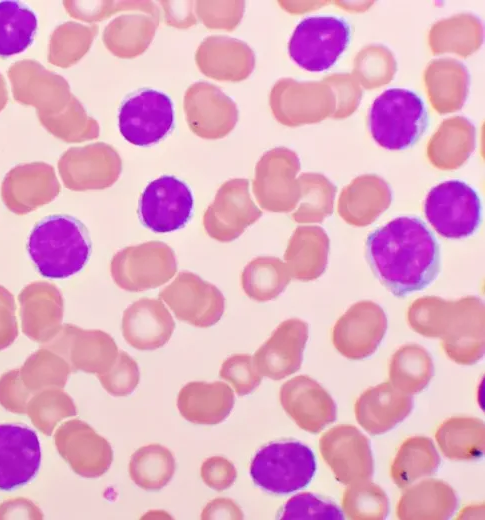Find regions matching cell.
<instances>
[{"label":"cell","mask_w":485,"mask_h":520,"mask_svg":"<svg viewBox=\"0 0 485 520\" xmlns=\"http://www.w3.org/2000/svg\"><path fill=\"white\" fill-rule=\"evenodd\" d=\"M365 248L372 272L396 297L428 287L440 271L438 242L417 217L389 221L368 235Z\"/></svg>","instance_id":"6da1fadb"},{"label":"cell","mask_w":485,"mask_h":520,"mask_svg":"<svg viewBox=\"0 0 485 520\" xmlns=\"http://www.w3.org/2000/svg\"><path fill=\"white\" fill-rule=\"evenodd\" d=\"M92 243L86 226L66 214L38 221L27 240V252L37 271L46 278L65 279L87 264Z\"/></svg>","instance_id":"7a4b0ae2"},{"label":"cell","mask_w":485,"mask_h":520,"mask_svg":"<svg viewBox=\"0 0 485 520\" xmlns=\"http://www.w3.org/2000/svg\"><path fill=\"white\" fill-rule=\"evenodd\" d=\"M428 114L423 99L404 88H390L373 102L369 112L370 133L381 147L402 150L423 134Z\"/></svg>","instance_id":"3957f363"},{"label":"cell","mask_w":485,"mask_h":520,"mask_svg":"<svg viewBox=\"0 0 485 520\" xmlns=\"http://www.w3.org/2000/svg\"><path fill=\"white\" fill-rule=\"evenodd\" d=\"M316 471L313 451L298 441H278L262 447L250 464L253 482L273 494L306 487Z\"/></svg>","instance_id":"277c9868"},{"label":"cell","mask_w":485,"mask_h":520,"mask_svg":"<svg viewBox=\"0 0 485 520\" xmlns=\"http://www.w3.org/2000/svg\"><path fill=\"white\" fill-rule=\"evenodd\" d=\"M351 29L347 21L337 16H311L295 28L288 51L301 68L320 72L332 67L347 48Z\"/></svg>","instance_id":"5b68a950"},{"label":"cell","mask_w":485,"mask_h":520,"mask_svg":"<svg viewBox=\"0 0 485 520\" xmlns=\"http://www.w3.org/2000/svg\"><path fill=\"white\" fill-rule=\"evenodd\" d=\"M177 271L173 249L160 241L125 247L112 257L110 273L115 284L128 292L155 289Z\"/></svg>","instance_id":"8992f818"},{"label":"cell","mask_w":485,"mask_h":520,"mask_svg":"<svg viewBox=\"0 0 485 520\" xmlns=\"http://www.w3.org/2000/svg\"><path fill=\"white\" fill-rule=\"evenodd\" d=\"M426 219L445 238L472 235L481 221V203L476 191L459 180H448L433 187L424 202Z\"/></svg>","instance_id":"52a82bcc"},{"label":"cell","mask_w":485,"mask_h":520,"mask_svg":"<svg viewBox=\"0 0 485 520\" xmlns=\"http://www.w3.org/2000/svg\"><path fill=\"white\" fill-rule=\"evenodd\" d=\"M121 135L133 145L146 147L164 139L174 126L171 98L155 89H141L128 96L118 114Z\"/></svg>","instance_id":"ba28073f"},{"label":"cell","mask_w":485,"mask_h":520,"mask_svg":"<svg viewBox=\"0 0 485 520\" xmlns=\"http://www.w3.org/2000/svg\"><path fill=\"white\" fill-rule=\"evenodd\" d=\"M439 339L445 354L455 363H477L485 349L483 301L476 296L449 300Z\"/></svg>","instance_id":"9c48e42d"},{"label":"cell","mask_w":485,"mask_h":520,"mask_svg":"<svg viewBox=\"0 0 485 520\" xmlns=\"http://www.w3.org/2000/svg\"><path fill=\"white\" fill-rule=\"evenodd\" d=\"M194 199L188 185L172 175L151 181L139 199L138 214L143 226L156 233L183 228L193 214Z\"/></svg>","instance_id":"30bf717a"},{"label":"cell","mask_w":485,"mask_h":520,"mask_svg":"<svg viewBox=\"0 0 485 520\" xmlns=\"http://www.w3.org/2000/svg\"><path fill=\"white\" fill-rule=\"evenodd\" d=\"M159 297L177 319L199 328L215 325L225 310V298L221 291L189 271L180 272L162 289Z\"/></svg>","instance_id":"8fae6325"},{"label":"cell","mask_w":485,"mask_h":520,"mask_svg":"<svg viewBox=\"0 0 485 520\" xmlns=\"http://www.w3.org/2000/svg\"><path fill=\"white\" fill-rule=\"evenodd\" d=\"M319 449L338 482L349 485L372 478L374 460L370 442L355 426L332 427L321 436Z\"/></svg>","instance_id":"7c38bea8"},{"label":"cell","mask_w":485,"mask_h":520,"mask_svg":"<svg viewBox=\"0 0 485 520\" xmlns=\"http://www.w3.org/2000/svg\"><path fill=\"white\" fill-rule=\"evenodd\" d=\"M387 330V317L380 305L370 300L354 303L336 321L332 342L336 350L351 360L371 356Z\"/></svg>","instance_id":"4fadbf2b"},{"label":"cell","mask_w":485,"mask_h":520,"mask_svg":"<svg viewBox=\"0 0 485 520\" xmlns=\"http://www.w3.org/2000/svg\"><path fill=\"white\" fill-rule=\"evenodd\" d=\"M44 346L62 356L72 373L102 374L113 365L119 352L108 333L69 323L62 325L57 335Z\"/></svg>","instance_id":"5bb4252c"},{"label":"cell","mask_w":485,"mask_h":520,"mask_svg":"<svg viewBox=\"0 0 485 520\" xmlns=\"http://www.w3.org/2000/svg\"><path fill=\"white\" fill-rule=\"evenodd\" d=\"M54 441L60 456L81 477H100L112 464L113 450L109 442L80 419L61 424Z\"/></svg>","instance_id":"9a60e30c"},{"label":"cell","mask_w":485,"mask_h":520,"mask_svg":"<svg viewBox=\"0 0 485 520\" xmlns=\"http://www.w3.org/2000/svg\"><path fill=\"white\" fill-rule=\"evenodd\" d=\"M41 447L34 430L20 423L0 424V491H13L37 475Z\"/></svg>","instance_id":"2e32d148"},{"label":"cell","mask_w":485,"mask_h":520,"mask_svg":"<svg viewBox=\"0 0 485 520\" xmlns=\"http://www.w3.org/2000/svg\"><path fill=\"white\" fill-rule=\"evenodd\" d=\"M279 399L287 415L309 433H319L336 420L335 401L309 376L298 375L286 381L280 388Z\"/></svg>","instance_id":"e0dca14e"},{"label":"cell","mask_w":485,"mask_h":520,"mask_svg":"<svg viewBox=\"0 0 485 520\" xmlns=\"http://www.w3.org/2000/svg\"><path fill=\"white\" fill-rule=\"evenodd\" d=\"M308 335L305 321L298 318L283 321L252 356L257 371L272 380H281L298 371Z\"/></svg>","instance_id":"ac0fdd59"},{"label":"cell","mask_w":485,"mask_h":520,"mask_svg":"<svg viewBox=\"0 0 485 520\" xmlns=\"http://www.w3.org/2000/svg\"><path fill=\"white\" fill-rule=\"evenodd\" d=\"M23 333L38 343L50 342L62 326L64 299L60 290L47 281H34L18 295Z\"/></svg>","instance_id":"d6986e66"},{"label":"cell","mask_w":485,"mask_h":520,"mask_svg":"<svg viewBox=\"0 0 485 520\" xmlns=\"http://www.w3.org/2000/svg\"><path fill=\"white\" fill-rule=\"evenodd\" d=\"M59 190L52 166L39 162L22 164L6 175L2 200L13 213L23 215L52 201Z\"/></svg>","instance_id":"ffe728a7"},{"label":"cell","mask_w":485,"mask_h":520,"mask_svg":"<svg viewBox=\"0 0 485 520\" xmlns=\"http://www.w3.org/2000/svg\"><path fill=\"white\" fill-rule=\"evenodd\" d=\"M121 328L131 347L155 350L170 340L175 322L162 300L145 297L125 309Z\"/></svg>","instance_id":"44dd1931"},{"label":"cell","mask_w":485,"mask_h":520,"mask_svg":"<svg viewBox=\"0 0 485 520\" xmlns=\"http://www.w3.org/2000/svg\"><path fill=\"white\" fill-rule=\"evenodd\" d=\"M413 409V398L383 382L365 390L354 406L358 424L371 435L384 434L401 423Z\"/></svg>","instance_id":"7402d4cb"},{"label":"cell","mask_w":485,"mask_h":520,"mask_svg":"<svg viewBox=\"0 0 485 520\" xmlns=\"http://www.w3.org/2000/svg\"><path fill=\"white\" fill-rule=\"evenodd\" d=\"M234 400L232 389L222 381H194L179 391L177 408L189 422L216 425L229 416Z\"/></svg>","instance_id":"603a6c76"},{"label":"cell","mask_w":485,"mask_h":520,"mask_svg":"<svg viewBox=\"0 0 485 520\" xmlns=\"http://www.w3.org/2000/svg\"><path fill=\"white\" fill-rule=\"evenodd\" d=\"M244 187V184L239 182L228 184L207 213L204 225L206 232L213 239L231 242L259 217V211L248 203Z\"/></svg>","instance_id":"cb8c5ba5"},{"label":"cell","mask_w":485,"mask_h":520,"mask_svg":"<svg viewBox=\"0 0 485 520\" xmlns=\"http://www.w3.org/2000/svg\"><path fill=\"white\" fill-rule=\"evenodd\" d=\"M457 505L456 492L448 483L429 478L408 486L397 503L396 516L402 520H446Z\"/></svg>","instance_id":"d4e9b609"},{"label":"cell","mask_w":485,"mask_h":520,"mask_svg":"<svg viewBox=\"0 0 485 520\" xmlns=\"http://www.w3.org/2000/svg\"><path fill=\"white\" fill-rule=\"evenodd\" d=\"M329 249V238L321 228H298L284 253L291 278L304 282L319 278L326 270Z\"/></svg>","instance_id":"484cf974"},{"label":"cell","mask_w":485,"mask_h":520,"mask_svg":"<svg viewBox=\"0 0 485 520\" xmlns=\"http://www.w3.org/2000/svg\"><path fill=\"white\" fill-rule=\"evenodd\" d=\"M435 439L446 458L455 461L477 460L485 451V425L475 417H451L437 428Z\"/></svg>","instance_id":"4316f807"},{"label":"cell","mask_w":485,"mask_h":520,"mask_svg":"<svg viewBox=\"0 0 485 520\" xmlns=\"http://www.w3.org/2000/svg\"><path fill=\"white\" fill-rule=\"evenodd\" d=\"M439 465L440 456L433 441L425 436H413L400 446L390 475L396 486L404 489L421 478L433 475Z\"/></svg>","instance_id":"83f0119b"},{"label":"cell","mask_w":485,"mask_h":520,"mask_svg":"<svg viewBox=\"0 0 485 520\" xmlns=\"http://www.w3.org/2000/svg\"><path fill=\"white\" fill-rule=\"evenodd\" d=\"M434 373L433 360L421 345L410 343L401 346L389 362V380L398 390L408 394L423 391Z\"/></svg>","instance_id":"f1b7e54d"},{"label":"cell","mask_w":485,"mask_h":520,"mask_svg":"<svg viewBox=\"0 0 485 520\" xmlns=\"http://www.w3.org/2000/svg\"><path fill=\"white\" fill-rule=\"evenodd\" d=\"M291 279L284 261L273 256H259L244 267L241 286L252 300L267 302L277 298Z\"/></svg>","instance_id":"f546056e"},{"label":"cell","mask_w":485,"mask_h":520,"mask_svg":"<svg viewBox=\"0 0 485 520\" xmlns=\"http://www.w3.org/2000/svg\"><path fill=\"white\" fill-rule=\"evenodd\" d=\"M36 14L13 0L0 1V57L24 52L32 45L37 31Z\"/></svg>","instance_id":"4dcf8cb0"},{"label":"cell","mask_w":485,"mask_h":520,"mask_svg":"<svg viewBox=\"0 0 485 520\" xmlns=\"http://www.w3.org/2000/svg\"><path fill=\"white\" fill-rule=\"evenodd\" d=\"M176 469L173 453L160 444H148L136 450L129 462L132 481L146 491H158L172 479Z\"/></svg>","instance_id":"1f68e13d"},{"label":"cell","mask_w":485,"mask_h":520,"mask_svg":"<svg viewBox=\"0 0 485 520\" xmlns=\"http://www.w3.org/2000/svg\"><path fill=\"white\" fill-rule=\"evenodd\" d=\"M19 371L24 385L33 395L45 389H62L72 373L66 360L46 346L31 354Z\"/></svg>","instance_id":"d6a6232c"},{"label":"cell","mask_w":485,"mask_h":520,"mask_svg":"<svg viewBox=\"0 0 485 520\" xmlns=\"http://www.w3.org/2000/svg\"><path fill=\"white\" fill-rule=\"evenodd\" d=\"M26 413L39 431L51 436L62 420L77 414V409L66 392L51 388L35 393L28 402Z\"/></svg>","instance_id":"836d02e7"},{"label":"cell","mask_w":485,"mask_h":520,"mask_svg":"<svg viewBox=\"0 0 485 520\" xmlns=\"http://www.w3.org/2000/svg\"><path fill=\"white\" fill-rule=\"evenodd\" d=\"M342 510L352 520H382L389 511L385 491L370 480L349 484L342 497Z\"/></svg>","instance_id":"e575fe53"},{"label":"cell","mask_w":485,"mask_h":520,"mask_svg":"<svg viewBox=\"0 0 485 520\" xmlns=\"http://www.w3.org/2000/svg\"><path fill=\"white\" fill-rule=\"evenodd\" d=\"M449 300L438 296H423L416 299L408 308L407 321L418 334L428 338H439L441 323Z\"/></svg>","instance_id":"d590c367"},{"label":"cell","mask_w":485,"mask_h":520,"mask_svg":"<svg viewBox=\"0 0 485 520\" xmlns=\"http://www.w3.org/2000/svg\"><path fill=\"white\" fill-rule=\"evenodd\" d=\"M280 519L283 520H342L344 515L330 500L304 492L290 498L284 505Z\"/></svg>","instance_id":"8d00e7d4"},{"label":"cell","mask_w":485,"mask_h":520,"mask_svg":"<svg viewBox=\"0 0 485 520\" xmlns=\"http://www.w3.org/2000/svg\"><path fill=\"white\" fill-rule=\"evenodd\" d=\"M97 376L103 388L115 397L131 394L140 380L137 362L124 351H119L113 365Z\"/></svg>","instance_id":"74e56055"},{"label":"cell","mask_w":485,"mask_h":520,"mask_svg":"<svg viewBox=\"0 0 485 520\" xmlns=\"http://www.w3.org/2000/svg\"><path fill=\"white\" fill-rule=\"evenodd\" d=\"M219 376L229 382L239 396L253 392L261 383L253 357L249 354H234L221 365Z\"/></svg>","instance_id":"f35d334b"},{"label":"cell","mask_w":485,"mask_h":520,"mask_svg":"<svg viewBox=\"0 0 485 520\" xmlns=\"http://www.w3.org/2000/svg\"><path fill=\"white\" fill-rule=\"evenodd\" d=\"M32 396L21 379L19 368L0 376V405L6 410L15 414L26 413Z\"/></svg>","instance_id":"ab89813d"},{"label":"cell","mask_w":485,"mask_h":520,"mask_svg":"<svg viewBox=\"0 0 485 520\" xmlns=\"http://www.w3.org/2000/svg\"><path fill=\"white\" fill-rule=\"evenodd\" d=\"M200 475L209 488L224 491L234 484L237 471L228 459L222 456H213L202 463Z\"/></svg>","instance_id":"60d3db41"},{"label":"cell","mask_w":485,"mask_h":520,"mask_svg":"<svg viewBox=\"0 0 485 520\" xmlns=\"http://www.w3.org/2000/svg\"><path fill=\"white\" fill-rule=\"evenodd\" d=\"M18 334L15 298L7 288L0 285V350L8 348Z\"/></svg>","instance_id":"b9f144b4"},{"label":"cell","mask_w":485,"mask_h":520,"mask_svg":"<svg viewBox=\"0 0 485 520\" xmlns=\"http://www.w3.org/2000/svg\"><path fill=\"white\" fill-rule=\"evenodd\" d=\"M240 507L231 499L217 498L209 502L201 513V519H242Z\"/></svg>","instance_id":"7bdbcfd3"},{"label":"cell","mask_w":485,"mask_h":520,"mask_svg":"<svg viewBox=\"0 0 485 520\" xmlns=\"http://www.w3.org/2000/svg\"><path fill=\"white\" fill-rule=\"evenodd\" d=\"M21 511L29 513L36 519H41L43 517L38 507L28 499L17 498L0 505V519L10 518L11 516H20L19 513Z\"/></svg>","instance_id":"ee69618b"}]
</instances>
